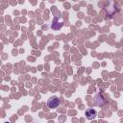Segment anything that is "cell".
I'll use <instances>...</instances> for the list:
<instances>
[{"label": "cell", "mask_w": 123, "mask_h": 123, "mask_svg": "<svg viewBox=\"0 0 123 123\" xmlns=\"http://www.w3.org/2000/svg\"><path fill=\"white\" fill-rule=\"evenodd\" d=\"M59 104H60V100H59V98H57V97H51V98L48 100V102H47V105H48V107H49L50 109L57 108V107L59 106Z\"/></svg>", "instance_id": "obj_1"}, {"label": "cell", "mask_w": 123, "mask_h": 123, "mask_svg": "<svg viewBox=\"0 0 123 123\" xmlns=\"http://www.w3.org/2000/svg\"><path fill=\"white\" fill-rule=\"evenodd\" d=\"M86 115L87 119H93L96 115V111L94 110H87L86 112Z\"/></svg>", "instance_id": "obj_2"}, {"label": "cell", "mask_w": 123, "mask_h": 123, "mask_svg": "<svg viewBox=\"0 0 123 123\" xmlns=\"http://www.w3.org/2000/svg\"><path fill=\"white\" fill-rule=\"evenodd\" d=\"M5 123H8V122H5Z\"/></svg>", "instance_id": "obj_3"}]
</instances>
